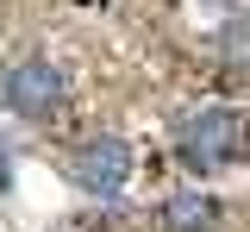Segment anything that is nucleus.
Instances as JSON below:
<instances>
[{"label": "nucleus", "instance_id": "nucleus-1", "mask_svg": "<svg viewBox=\"0 0 250 232\" xmlns=\"http://www.w3.org/2000/svg\"><path fill=\"white\" fill-rule=\"evenodd\" d=\"M238 126H244V119H238V113H225V107L200 113V119H188V132H182L188 163H194V169H219V163H231V157L244 151V132H238Z\"/></svg>", "mask_w": 250, "mask_h": 232}, {"label": "nucleus", "instance_id": "nucleus-2", "mask_svg": "<svg viewBox=\"0 0 250 232\" xmlns=\"http://www.w3.org/2000/svg\"><path fill=\"white\" fill-rule=\"evenodd\" d=\"M0 100L13 113H25V119H44V113H57V100H62V75L50 63H19V69L0 75Z\"/></svg>", "mask_w": 250, "mask_h": 232}, {"label": "nucleus", "instance_id": "nucleus-3", "mask_svg": "<svg viewBox=\"0 0 250 232\" xmlns=\"http://www.w3.org/2000/svg\"><path fill=\"white\" fill-rule=\"evenodd\" d=\"M125 169H131V151H125V138H94L82 144V157H75V188H88V195H119L125 188Z\"/></svg>", "mask_w": 250, "mask_h": 232}, {"label": "nucleus", "instance_id": "nucleus-4", "mask_svg": "<svg viewBox=\"0 0 250 232\" xmlns=\"http://www.w3.org/2000/svg\"><path fill=\"white\" fill-rule=\"evenodd\" d=\"M163 220H169V232H207L219 220V207L207 195H175L169 207H163Z\"/></svg>", "mask_w": 250, "mask_h": 232}, {"label": "nucleus", "instance_id": "nucleus-5", "mask_svg": "<svg viewBox=\"0 0 250 232\" xmlns=\"http://www.w3.org/2000/svg\"><path fill=\"white\" fill-rule=\"evenodd\" d=\"M225 50H231V69L250 63V44H244V32H238V25H231V38H225Z\"/></svg>", "mask_w": 250, "mask_h": 232}, {"label": "nucleus", "instance_id": "nucleus-6", "mask_svg": "<svg viewBox=\"0 0 250 232\" xmlns=\"http://www.w3.org/2000/svg\"><path fill=\"white\" fill-rule=\"evenodd\" d=\"M0 188H6V157H0Z\"/></svg>", "mask_w": 250, "mask_h": 232}]
</instances>
